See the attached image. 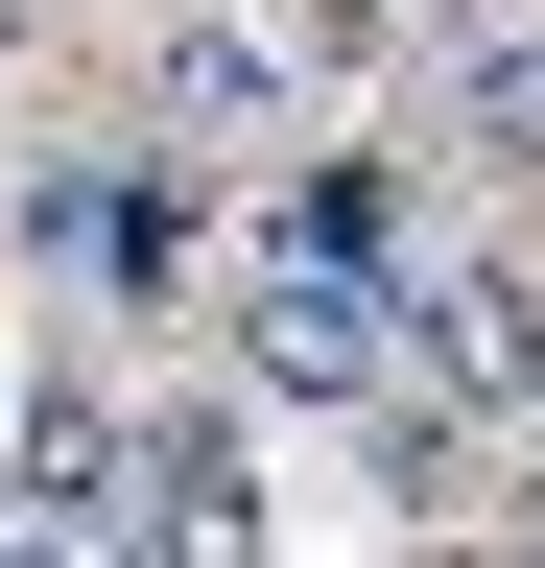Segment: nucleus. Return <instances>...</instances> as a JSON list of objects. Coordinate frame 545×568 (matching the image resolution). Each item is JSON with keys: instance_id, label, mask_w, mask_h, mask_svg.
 <instances>
[{"instance_id": "nucleus-1", "label": "nucleus", "mask_w": 545, "mask_h": 568, "mask_svg": "<svg viewBox=\"0 0 545 568\" xmlns=\"http://www.w3.org/2000/svg\"><path fill=\"white\" fill-rule=\"evenodd\" d=\"M285 142H309V24H285V0H166L143 166H285Z\"/></svg>"}, {"instance_id": "nucleus-2", "label": "nucleus", "mask_w": 545, "mask_h": 568, "mask_svg": "<svg viewBox=\"0 0 545 568\" xmlns=\"http://www.w3.org/2000/svg\"><path fill=\"white\" fill-rule=\"evenodd\" d=\"M380 379H403V261H285V237H261L238 261V403L356 426Z\"/></svg>"}, {"instance_id": "nucleus-3", "label": "nucleus", "mask_w": 545, "mask_h": 568, "mask_svg": "<svg viewBox=\"0 0 545 568\" xmlns=\"http://www.w3.org/2000/svg\"><path fill=\"white\" fill-rule=\"evenodd\" d=\"M403 379L474 403V426H545V261L522 237H451L427 284H403Z\"/></svg>"}, {"instance_id": "nucleus-4", "label": "nucleus", "mask_w": 545, "mask_h": 568, "mask_svg": "<svg viewBox=\"0 0 545 568\" xmlns=\"http://www.w3.org/2000/svg\"><path fill=\"white\" fill-rule=\"evenodd\" d=\"M119 568H261V450H238V403L119 426Z\"/></svg>"}, {"instance_id": "nucleus-5", "label": "nucleus", "mask_w": 545, "mask_h": 568, "mask_svg": "<svg viewBox=\"0 0 545 568\" xmlns=\"http://www.w3.org/2000/svg\"><path fill=\"white\" fill-rule=\"evenodd\" d=\"M0 474H24L0 521H48V545H95V521H119V403H95V379H48V403H24V450H0Z\"/></svg>"}, {"instance_id": "nucleus-6", "label": "nucleus", "mask_w": 545, "mask_h": 568, "mask_svg": "<svg viewBox=\"0 0 545 568\" xmlns=\"http://www.w3.org/2000/svg\"><path fill=\"white\" fill-rule=\"evenodd\" d=\"M261 237L285 261H403V166H309L285 142V166H261Z\"/></svg>"}, {"instance_id": "nucleus-7", "label": "nucleus", "mask_w": 545, "mask_h": 568, "mask_svg": "<svg viewBox=\"0 0 545 568\" xmlns=\"http://www.w3.org/2000/svg\"><path fill=\"white\" fill-rule=\"evenodd\" d=\"M451 24H474L451 48V142H474V166H545V48L498 24V0H451Z\"/></svg>"}, {"instance_id": "nucleus-8", "label": "nucleus", "mask_w": 545, "mask_h": 568, "mask_svg": "<svg viewBox=\"0 0 545 568\" xmlns=\"http://www.w3.org/2000/svg\"><path fill=\"white\" fill-rule=\"evenodd\" d=\"M0 568H72V545H48V521H0Z\"/></svg>"}]
</instances>
